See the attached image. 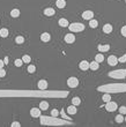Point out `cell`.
Masks as SVG:
<instances>
[{
	"instance_id": "6da1fadb",
	"label": "cell",
	"mask_w": 126,
	"mask_h": 127,
	"mask_svg": "<svg viewBox=\"0 0 126 127\" xmlns=\"http://www.w3.org/2000/svg\"><path fill=\"white\" fill-rule=\"evenodd\" d=\"M68 27H69V30L72 32H81L83 31L84 29V26L82 23H79V22H74L72 24H69Z\"/></svg>"
},
{
	"instance_id": "7a4b0ae2",
	"label": "cell",
	"mask_w": 126,
	"mask_h": 127,
	"mask_svg": "<svg viewBox=\"0 0 126 127\" xmlns=\"http://www.w3.org/2000/svg\"><path fill=\"white\" fill-rule=\"evenodd\" d=\"M109 76L113 78V79H124L126 76V71L121 69V71H113L109 73Z\"/></svg>"
},
{
	"instance_id": "3957f363",
	"label": "cell",
	"mask_w": 126,
	"mask_h": 127,
	"mask_svg": "<svg viewBox=\"0 0 126 127\" xmlns=\"http://www.w3.org/2000/svg\"><path fill=\"white\" fill-rule=\"evenodd\" d=\"M117 107H118V105L116 104L115 102H106V104H105V109H106V111L109 112H113L117 110Z\"/></svg>"
},
{
	"instance_id": "277c9868",
	"label": "cell",
	"mask_w": 126,
	"mask_h": 127,
	"mask_svg": "<svg viewBox=\"0 0 126 127\" xmlns=\"http://www.w3.org/2000/svg\"><path fill=\"white\" fill-rule=\"evenodd\" d=\"M67 85H68L69 88H76L79 85V80L76 78H69L67 80Z\"/></svg>"
},
{
	"instance_id": "5b68a950",
	"label": "cell",
	"mask_w": 126,
	"mask_h": 127,
	"mask_svg": "<svg viewBox=\"0 0 126 127\" xmlns=\"http://www.w3.org/2000/svg\"><path fill=\"white\" fill-rule=\"evenodd\" d=\"M82 17H83L84 20H91L93 17H94V13L91 11H86V12H83L82 13Z\"/></svg>"
},
{
	"instance_id": "8992f818",
	"label": "cell",
	"mask_w": 126,
	"mask_h": 127,
	"mask_svg": "<svg viewBox=\"0 0 126 127\" xmlns=\"http://www.w3.org/2000/svg\"><path fill=\"white\" fill-rule=\"evenodd\" d=\"M75 41V36H74L73 34H67L66 36H65V42L71 44V43H74Z\"/></svg>"
},
{
	"instance_id": "52a82bcc",
	"label": "cell",
	"mask_w": 126,
	"mask_h": 127,
	"mask_svg": "<svg viewBox=\"0 0 126 127\" xmlns=\"http://www.w3.org/2000/svg\"><path fill=\"white\" fill-rule=\"evenodd\" d=\"M30 114L34 118H37V117H41V110L39 109H36V107H32L30 110Z\"/></svg>"
},
{
	"instance_id": "ba28073f",
	"label": "cell",
	"mask_w": 126,
	"mask_h": 127,
	"mask_svg": "<svg viewBox=\"0 0 126 127\" xmlns=\"http://www.w3.org/2000/svg\"><path fill=\"white\" fill-rule=\"evenodd\" d=\"M117 63H118V58H116L115 56H110L108 59V64L110 66H115V65H117Z\"/></svg>"
},
{
	"instance_id": "9c48e42d",
	"label": "cell",
	"mask_w": 126,
	"mask_h": 127,
	"mask_svg": "<svg viewBox=\"0 0 126 127\" xmlns=\"http://www.w3.org/2000/svg\"><path fill=\"white\" fill-rule=\"evenodd\" d=\"M38 89H41V90H45L47 88V82L45 81V80H41L39 82H38Z\"/></svg>"
},
{
	"instance_id": "30bf717a",
	"label": "cell",
	"mask_w": 126,
	"mask_h": 127,
	"mask_svg": "<svg viewBox=\"0 0 126 127\" xmlns=\"http://www.w3.org/2000/svg\"><path fill=\"white\" fill-rule=\"evenodd\" d=\"M80 68L82 69V71H87V69L89 68V63L88 61H86V60H83V61H81L80 63Z\"/></svg>"
},
{
	"instance_id": "8fae6325",
	"label": "cell",
	"mask_w": 126,
	"mask_h": 127,
	"mask_svg": "<svg viewBox=\"0 0 126 127\" xmlns=\"http://www.w3.org/2000/svg\"><path fill=\"white\" fill-rule=\"evenodd\" d=\"M54 13H56V11L53 8H46V9H44V14L46 16H52V15H54Z\"/></svg>"
},
{
	"instance_id": "7c38bea8",
	"label": "cell",
	"mask_w": 126,
	"mask_h": 127,
	"mask_svg": "<svg viewBox=\"0 0 126 127\" xmlns=\"http://www.w3.org/2000/svg\"><path fill=\"white\" fill-rule=\"evenodd\" d=\"M50 34H47V32H44L41 35V39H42V42H49L50 41Z\"/></svg>"
},
{
	"instance_id": "4fadbf2b",
	"label": "cell",
	"mask_w": 126,
	"mask_h": 127,
	"mask_svg": "<svg viewBox=\"0 0 126 127\" xmlns=\"http://www.w3.org/2000/svg\"><path fill=\"white\" fill-rule=\"evenodd\" d=\"M103 31H104L105 34H110V32L112 31V26H111V24H105V26L103 27Z\"/></svg>"
},
{
	"instance_id": "5bb4252c",
	"label": "cell",
	"mask_w": 126,
	"mask_h": 127,
	"mask_svg": "<svg viewBox=\"0 0 126 127\" xmlns=\"http://www.w3.org/2000/svg\"><path fill=\"white\" fill-rule=\"evenodd\" d=\"M109 49H110V45H108V44L98 46V50H100L101 52H106V51H109Z\"/></svg>"
},
{
	"instance_id": "9a60e30c",
	"label": "cell",
	"mask_w": 126,
	"mask_h": 127,
	"mask_svg": "<svg viewBox=\"0 0 126 127\" xmlns=\"http://www.w3.org/2000/svg\"><path fill=\"white\" fill-rule=\"evenodd\" d=\"M56 5H57L58 8H64V7L66 6V1H65V0H57Z\"/></svg>"
},
{
	"instance_id": "2e32d148",
	"label": "cell",
	"mask_w": 126,
	"mask_h": 127,
	"mask_svg": "<svg viewBox=\"0 0 126 127\" xmlns=\"http://www.w3.org/2000/svg\"><path fill=\"white\" fill-rule=\"evenodd\" d=\"M59 26H61V27H68L69 23H68V21H67L66 19H60V20H59Z\"/></svg>"
},
{
	"instance_id": "e0dca14e",
	"label": "cell",
	"mask_w": 126,
	"mask_h": 127,
	"mask_svg": "<svg viewBox=\"0 0 126 127\" xmlns=\"http://www.w3.org/2000/svg\"><path fill=\"white\" fill-rule=\"evenodd\" d=\"M0 36L1 37H7L8 36V29H6V28H2L1 30H0Z\"/></svg>"
},
{
	"instance_id": "ac0fdd59",
	"label": "cell",
	"mask_w": 126,
	"mask_h": 127,
	"mask_svg": "<svg viewBox=\"0 0 126 127\" xmlns=\"http://www.w3.org/2000/svg\"><path fill=\"white\" fill-rule=\"evenodd\" d=\"M47 107H49V103L47 102H41L39 103V109L41 110H47Z\"/></svg>"
},
{
	"instance_id": "d6986e66",
	"label": "cell",
	"mask_w": 126,
	"mask_h": 127,
	"mask_svg": "<svg viewBox=\"0 0 126 127\" xmlns=\"http://www.w3.org/2000/svg\"><path fill=\"white\" fill-rule=\"evenodd\" d=\"M89 68H91L93 71L98 69V63H97V61H93L91 64H89Z\"/></svg>"
},
{
	"instance_id": "ffe728a7",
	"label": "cell",
	"mask_w": 126,
	"mask_h": 127,
	"mask_svg": "<svg viewBox=\"0 0 126 127\" xmlns=\"http://www.w3.org/2000/svg\"><path fill=\"white\" fill-rule=\"evenodd\" d=\"M67 112H68L69 114H75L76 113V109H75V105H71L67 109Z\"/></svg>"
},
{
	"instance_id": "44dd1931",
	"label": "cell",
	"mask_w": 126,
	"mask_h": 127,
	"mask_svg": "<svg viewBox=\"0 0 126 127\" xmlns=\"http://www.w3.org/2000/svg\"><path fill=\"white\" fill-rule=\"evenodd\" d=\"M11 16L12 17H19L20 16V11L19 9H13L11 12Z\"/></svg>"
},
{
	"instance_id": "7402d4cb",
	"label": "cell",
	"mask_w": 126,
	"mask_h": 127,
	"mask_svg": "<svg viewBox=\"0 0 126 127\" xmlns=\"http://www.w3.org/2000/svg\"><path fill=\"white\" fill-rule=\"evenodd\" d=\"M97 26H98V22L96 21V20H93V19H91V20L89 21V27L90 28H96Z\"/></svg>"
},
{
	"instance_id": "603a6c76",
	"label": "cell",
	"mask_w": 126,
	"mask_h": 127,
	"mask_svg": "<svg viewBox=\"0 0 126 127\" xmlns=\"http://www.w3.org/2000/svg\"><path fill=\"white\" fill-rule=\"evenodd\" d=\"M80 103H81V99H80L79 97H74L73 99H72V104H73V105H79Z\"/></svg>"
},
{
	"instance_id": "cb8c5ba5",
	"label": "cell",
	"mask_w": 126,
	"mask_h": 127,
	"mask_svg": "<svg viewBox=\"0 0 126 127\" xmlns=\"http://www.w3.org/2000/svg\"><path fill=\"white\" fill-rule=\"evenodd\" d=\"M104 60V57L102 56V54H97L96 57H95V61H97V63L100 64V63H102Z\"/></svg>"
},
{
	"instance_id": "d4e9b609",
	"label": "cell",
	"mask_w": 126,
	"mask_h": 127,
	"mask_svg": "<svg viewBox=\"0 0 126 127\" xmlns=\"http://www.w3.org/2000/svg\"><path fill=\"white\" fill-rule=\"evenodd\" d=\"M22 60H23V63H27V64H29L30 61H31V58L28 56V54H26V56H23L22 57Z\"/></svg>"
},
{
	"instance_id": "484cf974",
	"label": "cell",
	"mask_w": 126,
	"mask_h": 127,
	"mask_svg": "<svg viewBox=\"0 0 126 127\" xmlns=\"http://www.w3.org/2000/svg\"><path fill=\"white\" fill-rule=\"evenodd\" d=\"M15 42L17 43V44H22V43L24 42V38L22 37V36H17V37L15 38Z\"/></svg>"
},
{
	"instance_id": "4316f807",
	"label": "cell",
	"mask_w": 126,
	"mask_h": 127,
	"mask_svg": "<svg viewBox=\"0 0 126 127\" xmlns=\"http://www.w3.org/2000/svg\"><path fill=\"white\" fill-rule=\"evenodd\" d=\"M28 72H29V73H35V72H36V67H35L34 65L28 66Z\"/></svg>"
},
{
	"instance_id": "83f0119b",
	"label": "cell",
	"mask_w": 126,
	"mask_h": 127,
	"mask_svg": "<svg viewBox=\"0 0 126 127\" xmlns=\"http://www.w3.org/2000/svg\"><path fill=\"white\" fill-rule=\"evenodd\" d=\"M22 63H23V60H22V59H16V60H15V66H16V67H21Z\"/></svg>"
},
{
	"instance_id": "f1b7e54d",
	"label": "cell",
	"mask_w": 126,
	"mask_h": 127,
	"mask_svg": "<svg viewBox=\"0 0 126 127\" xmlns=\"http://www.w3.org/2000/svg\"><path fill=\"white\" fill-rule=\"evenodd\" d=\"M116 121L119 122V124L124 121V119H123V116H121V113H120V114H118V116L116 117Z\"/></svg>"
},
{
	"instance_id": "f546056e",
	"label": "cell",
	"mask_w": 126,
	"mask_h": 127,
	"mask_svg": "<svg viewBox=\"0 0 126 127\" xmlns=\"http://www.w3.org/2000/svg\"><path fill=\"white\" fill-rule=\"evenodd\" d=\"M103 101H104V102L111 101V96L109 95V94H105V95H103Z\"/></svg>"
},
{
	"instance_id": "4dcf8cb0",
	"label": "cell",
	"mask_w": 126,
	"mask_h": 127,
	"mask_svg": "<svg viewBox=\"0 0 126 127\" xmlns=\"http://www.w3.org/2000/svg\"><path fill=\"white\" fill-rule=\"evenodd\" d=\"M119 112L121 114H126V106H120L119 107Z\"/></svg>"
},
{
	"instance_id": "1f68e13d",
	"label": "cell",
	"mask_w": 126,
	"mask_h": 127,
	"mask_svg": "<svg viewBox=\"0 0 126 127\" xmlns=\"http://www.w3.org/2000/svg\"><path fill=\"white\" fill-rule=\"evenodd\" d=\"M118 61H119V63H125V61H126V54H124V56H121L120 58L118 59Z\"/></svg>"
},
{
	"instance_id": "d6a6232c",
	"label": "cell",
	"mask_w": 126,
	"mask_h": 127,
	"mask_svg": "<svg viewBox=\"0 0 126 127\" xmlns=\"http://www.w3.org/2000/svg\"><path fill=\"white\" fill-rule=\"evenodd\" d=\"M58 114H59V112H58L56 109H54V110H52V112H51V116H52V117H57Z\"/></svg>"
},
{
	"instance_id": "836d02e7",
	"label": "cell",
	"mask_w": 126,
	"mask_h": 127,
	"mask_svg": "<svg viewBox=\"0 0 126 127\" xmlns=\"http://www.w3.org/2000/svg\"><path fill=\"white\" fill-rule=\"evenodd\" d=\"M6 74V72H5V69L4 68H0V78H4Z\"/></svg>"
},
{
	"instance_id": "e575fe53",
	"label": "cell",
	"mask_w": 126,
	"mask_h": 127,
	"mask_svg": "<svg viewBox=\"0 0 126 127\" xmlns=\"http://www.w3.org/2000/svg\"><path fill=\"white\" fill-rule=\"evenodd\" d=\"M121 35L126 37V26H124L123 28H121Z\"/></svg>"
},
{
	"instance_id": "d590c367",
	"label": "cell",
	"mask_w": 126,
	"mask_h": 127,
	"mask_svg": "<svg viewBox=\"0 0 126 127\" xmlns=\"http://www.w3.org/2000/svg\"><path fill=\"white\" fill-rule=\"evenodd\" d=\"M12 126H13V127H16V126H17V127H20V122L14 121V122H13V124H12Z\"/></svg>"
},
{
	"instance_id": "8d00e7d4",
	"label": "cell",
	"mask_w": 126,
	"mask_h": 127,
	"mask_svg": "<svg viewBox=\"0 0 126 127\" xmlns=\"http://www.w3.org/2000/svg\"><path fill=\"white\" fill-rule=\"evenodd\" d=\"M5 66V63H4V60H0V68H2Z\"/></svg>"
},
{
	"instance_id": "74e56055",
	"label": "cell",
	"mask_w": 126,
	"mask_h": 127,
	"mask_svg": "<svg viewBox=\"0 0 126 127\" xmlns=\"http://www.w3.org/2000/svg\"><path fill=\"white\" fill-rule=\"evenodd\" d=\"M8 61H9V60H8V57H6V58L4 59V63H5V65H7V64H8Z\"/></svg>"
},
{
	"instance_id": "f35d334b",
	"label": "cell",
	"mask_w": 126,
	"mask_h": 127,
	"mask_svg": "<svg viewBox=\"0 0 126 127\" xmlns=\"http://www.w3.org/2000/svg\"><path fill=\"white\" fill-rule=\"evenodd\" d=\"M61 116H63L64 118H67V119H68V120H69V118H68V117H67V116H66V114H65V112H64V111H61Z\"/></svg>"
},
{
	"instance_id": "ab89813d",
	"label": "cell",
	"mask_w": 126,
	"mask_h": 127,
	"mask_svg": "<svg viewBox=\"0 0 126 127\" xmlns=\"http://www.w3.org/2000/svg\"><path fill=\"white\" fill-rule=\"evenodd\" d=\"M125 121H126V118H125Z\"/></svg>"
},
{
	"instance_id": "60d3db41",
	"label": "cell",
	"mask_w": 126,
	"mask_h": 127,
	"mask_svg": "<svg viewBox=\"0 0 126 127\" xmlns=\"http://www.w3.org/2000/svg\"><path fill=\"white\" fill-rule=\"evenodd\" d=\"M125 1H126V0H125Z\"/></svg>"
}]
</instances>
